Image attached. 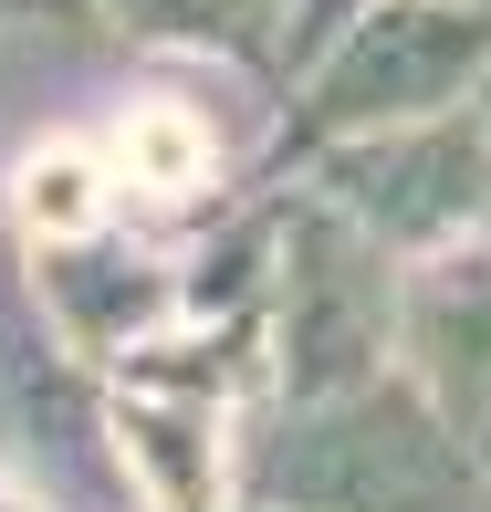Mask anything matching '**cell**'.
Listing matches in <instances>:
<instances>
[{
    "instance_id": "6da1fadb",
    "label": "cell",
    "mask_w": 491,
    "mask_h": 512,
    "mask_svg": "<svg viewBox=\"0 0 491 512\" xmlns=\"http://www.w3.org/2000/svg\"><path fill=\"white\" fill-rule=\"evenodd\" d=\"M241 512H481V450L408 377L262 398L241 439Z\"/></svg>"
},
{
    "instance_id": "7a4b0ae2",
    "label": "cell",
    "mask_w": 491,
    "mask_h": 512,
    "mask_svg": "<svg viewBox=\"0 0 491 512\" xmlns=\"http://www.w3.org/2000/svg\"><path fill=\"white\" fill-rule=\"evenodd\" d=\"M397 283L408 262L356 230L324 189L272 199V398H345V387H377L397 377Z\"/></svg>"
},
{
    "instance_id": "3957f363",
    "label": "cell",
    "mask_w": 491,
    "mask_h": 512,
    "mask_svg": "<svg viewBox=\"0 0 491 512\" xmlns=\"http://www.w3.org/2000/svg\"><path fill=\"white\" fill-rule=\"evenodd\" d=\"M491 74V0H366L324 63L283 95L293 147H335V136L418 126V115H460Z\"/></svg>"
},
{
    "instance_id": "277c9868",
    "label": "cell",
    "mask_w": 491,
    "mask_h": 512,
    "mask_svg": "<svg viewBox=\"0 0 491 512\" xmlns=\"http://www.w3.org/2000/svg\"><path fill=\"white\" fill-rule=\"evenodd\" d=\"M293 178L324 189L356 230H377L397 262L491 230V126H481V105L418 115V126H377V136H335V147H303Z\"/></svg>"
},
{
    "instance_id": "5b68a950",
    "label": "cell",
    "mask_w": 491,
    "mask_h": 512,
    "mask_svg": "<svg viewBox=\"0 0 491 512\" xmlns=\"http://www.w3.org/2000/svg\"><path fill=\"white\" fill-rule=\"evenodd\" d=\"M251 408L230 377L189 366H126L105 377V460L126 512H241V439Z\"/></svg>"
},
{
    "instance_id": "8992f818",
    "label": "cell",
    "mask_w": 491,
    "mask_h": 512,
    "mask_svg": "<svg viewBox=\"0 0 491 512\" xmlns=\"http://www.w3.org/2000/svg\"><path fill=\"white\" fill-rule=\"evenodd\" d=\"M397 377L471 450L491 439V230L408 262V283H397Z\"/></svg>"
},
{
    "instance_id": "52a82bcc",
    "label": "cell",
    "mask_w": 491,
    "mask_h": 512,
    "mask_svg": "<svg viewBox=\"0 0 491 512\" xmlns=\"http://www.w3.org/2000/svg\"><path fill=\"white\" fill-rule=\"evenodd\" d=\"M105 21L147 53H220L241 74L283 84V32H293V0H105Z\"/></svg>"
},
{
    "instance_id": "ba28073f",
    "label": "cell",
    "mask_w": 491,
    "mask_h": 512,
    "mask_svg": "<svg viewBox=\"0 0 491 512\" xmlns=\"http://www.w3.org/2000/svg\"><path fill=\"white\" fill-rule=\"evenodd\" d=\"M0 32H53V42H95L115 32L105 0H0Z\"/></svg>"
},
{
    "instance_id": "9c48e42d",
    "label": "cell",
    "mask_w": 491,
    "mask_h": 512,
    "mask_svg": "<svg viewBox=\"0 0 491 512\" xmlns=\"http://www.w3.org/2000/svg\"><path fill=\"white\" fill-rule=\"evenodd\" d=\"M481 512H491V439H481Z\"/></svg>"
},
{
    "instance_id": "30bf717a",
    "label": "cell",
    "mask_w": 491,
    "mask_h": 512,
    "mask_svg": "<svg viewBox=\"0 0 491 512\" xmlns=\"http://www.w3.org/2000/svg\"><path fill=\"white\" fill-rule=\"evenodd\" d=\"M471 105H481V126H491V74H481V95H471Z\"/></svg>"
}]
</instances>
